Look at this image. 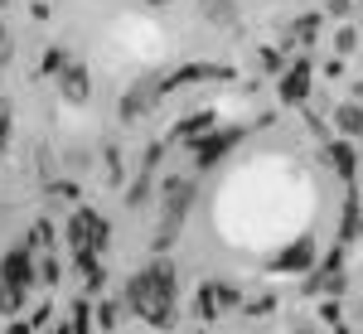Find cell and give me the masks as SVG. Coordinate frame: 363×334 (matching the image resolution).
I'll list each match as a JSON object with an SVG mask.
<instances>
[{
	"mask_svg": "<svg viewBox=\"0 0 363 334\" xmlns=\"http://www.w3.org/2000/svg\"><path fill=\"white\" fill-rule=\"evenodd\" d=\"M0 281H15V286H39V257L29 243H15V247L0 257Z\"/></svg>",
	"mask_w": 363,
	"mask_h": 334,
	"instance_id": "cell-11",
	"label": "cell"
},
{
	"mask_svg": "<svg viewBox=\"0 0 363 334\" xmlns=\"http://www.w3.org/2000/svg\"><path fill=\"white\" fill-rule=\"evenodd\" d=\"M344 257H349V247L344 243H335V247L325 252V262H315L306 272V291L310 301H339L344 291H349V277H344Z\"/></svg>",
	"mask_w": 363,
	"mask_h": 334,
	"instance_id": "cell-3",
	"label": "cell"
},
{
	"mask_svg": "<svg viewBox=\"0 0 363 334\" xmlns=\"http://www.w3.org/2000/svg\"><path fill=\"white\" fill-rule=\"evenodd\" d=\"M354 49H359V29H354V25H339V34H335V54H339V58H349Z\"/></svg>",
	"mask_w": 363,
	"mask_h": 334,
	"instance_id": "cell-26",
	"label": "cell"
},
{
	"mask_svg": "<svg viewBox=\"0 0 363 334\" xmlns=\"http://www.w3.org/2000/svg\"><path fill=\"white\" fill-rule=\"evenodd\" d=\"M315 262H320V243L306 233V238L286 243L281 252H272V257H267V272H272V277H306Z\"/></svg>",
	"mask_w": 363,
	"mask_h": 334,
	"instance_id": "cell-8",
	"label": "cell"
},
{
	"mask_svg": "<svg viewBox=\"0 0 363 334\" xmlns=\"http://www.w3.org/2000/svg\"><path fill=\"white\" fill-rule=\"evenodd\" d=\"M320 155H325V165L335 169V179L344 184V189H349V184H359V169H363V160H359V145H354V140L330 136Z\"/></svg>",
	"mask_w": 363,
	"mask_h": 334,
	"instance_id": "cell-10",
	"label": "cell"
},
{
	"mask_svg": "<svg viewBox=\"0 0 363 334\" xmlns=\"http://www.w3.org/2000/svg\"><path fill=\"white\" fill-rule=\"evenodd\" d=\"M218 126V111L213 107H199V111H189V116H179L174 121V131L165 136V145H194L199 136H208Z\"/></svg>",
	"mask_w": 363,
	"mask_h": 334,
	"instance_id": "cell-14",
	"label": "cell"
},
{
	"mask_svg": "<svg viewBox=\"0 0 363 334\" xmlns=\"http://www.w3.org/2000/svg\"><path fill=\"white\" fill-rule=\"evenodd\" d=\"M63 281V267H58V257H44L39 262V286H58Z\"/></svg>",
	"mask_w": 363,
	"mask_h": 334,
	"instance_id": "cell-28",
	"label": "cell"
},
{
	"mask_svg": "<svg viewBox=\"0 0 363 334\" xmlns=\"http://www.w3.org/2000/svg\"><path fill=\"white\" fill-rule=\"evenodd\" d=\"M194 199H199L194 174H169L165 184H160V228H155V238H150V257H169V247H174L179 233H184V218H189Z\"/></svg>",
	"mask_w": 363,
	"mask_h": 334,
	"instance_id": "cell-2",
	"label": "cell"
},
{
	"mask_svg": "<svg viewBox=\"0 0 363 334\" xmlns=\"http://www.w3.org/2000/svg\"><path fill=\"white\" fill-rule=\"evenodd\" d=\"M25 243H29L34 252H39V247H44V252H54V243H58V228H54L49 218H39L34 228H29V238H25Z\"/></svg>",
	"mask_w": 363,
	"mask_h": 334,
	"instance_id": "cell-22",
	"label": "cell"
},
{
	"mask_svg": "<svg viewBox=\"0 0 363 334\" xmlns=\"http://www.w3.org/2000/svg\"><path fill=\"white\" fill-rule=\"evenodd\" d=\"M194 310H199V320H203V325H213V320L223 315L218 296H213V281H203V286H199V301H194Z\"/></svg>",
	"mask_w": 363,
	"mask_h": 334,
	"instance_id": "cell-21",
	"label": "cell"
},
{
	"mask_svg": "<svg viewBox=\"0 0 363 334\" xmlns=\"http://www.w3.org/2000/svg\"><path fill=\"white\" fill-rule=\"evenodd\" d=\"M165 102V73H145V78H136V83L121 92V102H116V116L131 126V121H145L150 111Z\"/></svg>",
	"mask_w": 363,
	"mask_h": 334,
	"instance_id": "cell-5",
	"label": "cell"
},
{
	"mask_svg": "<svg viewBox=\"0 0 363 334\" xmlns=\"http://www.w3.org/2000/svg\"><path fill=\"white\" fill-rule=\"evenodd\" d=\"M233 78H238V68H228V63L189 58L179 68H165V92H179V87H189V83H233Z\"/></svg>",
	"mask_w": 363,
	"mask_h": 334,
	"instance_id": "cell-9",
	"label": "cell"
},
{
	"mask_svg": "<svg viewBox=\"0 0 363 334\" xmlns=\"http://www.w3.org/2000/svg\"><path fill=\"white\" fill-rule=\"evenodd\" d=\"M359 310H363V301H359Z\"/></svg>",
	"mask_w": 363,
	"mask_h": 334,
	"instance_id": "cell-39",
	"label": "cell"
},
{
	"mask_svg": "<svg viewBox=\"0 0 363 334\" xmlns=\"http://www.w3.org/2000/svg\"><path fill=\"white\" fill-rule=\"evenodd\" d=\"M54 83H58V97H63L68 107H87V102H92V73H87L83 58H73Z\"/></svg>",
	"mask_w": 363,
	"mask_h": 334,
	"instance_id": "cell-12",
	"label": "cell"
},
{
	"mask_svg": "<svg viewBox=\"0 0 363 334\" xmlns=\"http://www.w3.org/2000/svg\"><path fill=\"white\" fill-rule=\"evenodd\" d=\"M272 306H277L272 296H257V301H242V310H247V315H267Z\"/></svg>",
	"mask_w": 363,
	"mask_h": 334,
	"instance_id": "cell-32",
	"label": "cell"
},
{
	"mask_svg": "<svg viewBox=\"0 0 363 334\" xmlns=\"http://www.w3.org/2000/svg\"><path fill=\"white\" fill-rule=\"evenodd\" d=\"M150 189H155V169H150V165H136V179L126 184V208H145Z\"/></svg>",
	"mask_w": 363,
	"mask_h": 334,
	"instance_id": "cell-18",
	"label": "cell"
},
{
	"mask_svg": "<svg viewBox=\"0 0 363 334\" xmlns=\"http://www.w3.org/2000/svg\"><path fill=\"white\" fill-rule=\"evenodd\" d=\"M335 131L344 140H363V97H354V102H344V107H335Z\"/></svg>",
	"mask_w": 363,
	"mask_h": 334,
	"instance_id": "cell-16",
	"label": "cell"
},
{
	"mask_svg": "<svg viewBox=\"0 0 363 334\" xmlns=\"http://www.w3.org/2000/svg\"><path fill=\"white\" fill-rule=\"evenodd\" d=\"M68 63H73V49H63V44H49V49H44V58H39V73L58 78V73H63Z\"/></svg>",
	"mask_w": 363,
	"mask_h": 334,
	"instance_id": "cell-20",
	"label": "cell"
},
{
	"mask_svg": "<svg viewBox=\"0 0 363 334\" xmlns=\"http://www.w3.org/2000/svg\"><path fill=\"white\" fill-rule=\"evenodd\" d=\"M0 49H5V29H0Z\"/></svg>",
	"mask_w": 363,
	"mask_h": 334,
	"instance_id": "cell-36",
	"label": "cell"
},
{
	"mask_svg": "<svg viewBox=\"0 0 363 334\" xmlns=\"http://www.w3.org/2000/svg\"><path fill=\"white\" fill-rule=\"evenodd\" d=\"M257 63L267 68V73H286V49H277V44H267V49H257Z\"/></svg>",
	"mask_w": 363,
	"mask_h": 334,
	"instance_id": "cell-25",
	"label": "cell"
},
{
	"mask_svg": "<svg viewBox=\"0 0 363 334\" xmlns=\"http://www.w3.org/2000/svg\"><path fill=\"white\" fill-rule=\"evenodd\" d=\"M63 243L78 252V247H92V252H107V243H112V223L102 218L97 208H87V204H78L73 208V218H68V228H63Z\"/></svg>",
	"mask_w": 363,
	"mask_h": 334,
	"instance_id": "cell-6",
	"label": "cell"
},
{
	"mask_svg": "<svg viewBox=\"0 0 363 334\" xmlns=\"http://www.w3.org/2000/svg\"><path fill=\"white\" fill-rule=\"evenodd\" d=\"M49 194H58V199H78V189H73L68 179H54V184H49Z\"/></svg>",
	"mask_w": 363,
	"mask_h": 334,
	"instance_id": "cell-33",
	"label": "cell"
},
{
	"mask_svg": "<svg viewBox=\"0 0 363 334\" xmlns=\"http://www.w3.org/2000/svg\"><path fill=\"white\" fill-rule=\"evenodd\" d=\"M349 10H354V0H330L325 5V20H349Z\"/></svg>",
	"mask_w": 363,
	"mask_h": 334,
	"instance_id": "cell-31",
	"label": "cell"
},
{
	"mask_svg": "<svg viewBox=\"0 0 363 334\" xmlns=\"http://www.w3.org/2000/svg\"><path fill=\"white\" fill-rule=\"evenodd\" d=\"M320 29H325V10H306V15H296V20L281 25V44L286 49H310L320 39Z\"/></svg>",
	"mask_w": 363,
	"mask_h": 334,
	"instance_id": "cell-13",
	"label": "cell"
},
{
	"mask_svg": "<svg viewBox=\"0 0 363 334\" xmlns=\"http://www.w3.org/2000/svg\"><path fill=\"white\" fill-rule=\"evenodd\" d=\"M213 296H218V306H223V310H242V301H247L233 281H213Z\"/></svg>",
	"mask_w": 363,
	"mask_h": 334,
	"instance_id": "cell-24",
	"label": "cell"
},
{
	"mask_svg": "<svg viewBox=\"0 0 363 334\" xmlns=\"http://www.w3.org/2000/svg\"><path fill=\"white\" fill-rule=\"evenodd\" d=\"M174 301H179V272L169 257H150L145 267H136L126 277V291H121V306L136 320H145L150 330L174 325Z\"/></svg>",
	"mask_w": 363,
	"mask_h": 334,
	"instance_id": "cell-1",
	"label": "cell"
},
{
	"mask_svg": "<svg viewBox=\"0 0 363 334\" xmlns=\"http://www.w3.org/2000/svg\"><path fill=\"white\" fill-rule=\"evenodd\" d=\"M116 315H121L116 306H97V330H102V334H116Z\"/></svg>",
	"mask_w": 363,
	"mask_h": 334,
	"instance_id": "cell-30",
	"label": "cell"
},
{
	"mask_svg": "<svg viewBox=\"0 0 363 334\" xmlns=\"http://www.w3.org/2000/svg\"><path fill=\"white\" fill-rule=\"evenodd\" d=\"M10 145H15V116H10L5 102H0V155H5Z\"/></svg>",
	"mask_w": 363,
	"mask_h": 334,
	"instance_id": "cell-27",
	"label": "cell"
},
{
	"mask_svg": "<svg viewBox=\"0 0 363 334\" xmlns=\"http://www.w3.org/2000/svg\"><path fill=\"white\" fill-rule=\"evenodd\" d=\"M359 238H363V194H359V184H349V189H344V213H339V238L335 243L354 247Z\"/></svg>",
	"mask_w": 363,
	"mask_h": 334,
	"instance_id": "cell-15",
	"label": "cell"
},
{
	"mask_svg": "<svg viewBox=\"0 0 363 334\" xmlns=\"http://www.w3.org/2000/svg\"><path fill=\"white\" fill-rule=\"evenodd\" d=\"M145 5H150V10H165V5H169V0H145Z\"/></svg>",
	"mask_w": 363,
	"mask_h": 334,
	"instance_id": "cell-34",
	"label": "cell"
},
{
	"mask_svg": "<svg viewBox=\"0 0 363 334\" xmlns=\"http://www.w3.org/2000/svg\"><path fill=\"white\" fill-rule=\"evenodd\" d=\"M335 334H354V330H349V325H335Z\"/></svg>",
	"mask_w": 363,
	"mask_h": 334,
	"instance_id": "cell-35",
	"label": "cell"
},
{
	"mask_svg": "<svg viewBox=\"0 0 363 334\" xmlns=\"http://www.w3.org/2000/svg\"><path fill=\"white\" fill-rule=\"evenodd\" d=\"M29 291L25 286H15V281H0V320H15L20 310H25Z\"/></svg>",
	"mask_w": 363,
	"mask_h": 334,
	"instance_id": "cell-19",
	"label": "cell"
},
{
	"mask_svg": "<svg viewBox=\"0 0 363 334\" xmlns=\"http://www.w3.org/2000/svg\"><path fill=\"white\" fill-rule=\"evenodd\" d=\"M242 140H247V126H242V121H218L208 136H199L194 145H189V155H194V169H218L228 155L242 145Z\"/></svg>",
	"mask_w": 363,
	"mask_h": 334,
	"instance_id": "cell-4",
	"label": "cell"
},
{
	"mask_svg": "<svg viewBox=\"0 0 363 334\" xmlns=\"http://www.w3.org/2000/svg\"><path fill=\"white\" fill-rule=\"evenodd\" d=\"M68 325H73V334H92V330H97V325H92V306H87V296L73 301V320H68Z\"/></svg>",
	"mask_w": 363,
	"mask_h": 334,
	"instance_id": "cell-23",
	"label": "cell"
},
{
	"mask_svg": "<svg viewBox=\"0 0 363 334\" xmlns=\"http://www.w3.org/2000/svg\"><path fill=\"white\" fill-rule=\"evenodd\" d=\"M199 15L213 29H233L238 25V0H199Z\"/></svg>",
	"mask_w": 363,
	"mask_h": 334,
	"instance_id": "cell-17",
	"label": "cell"
},
{
	"mask_svg": "<svg viewBox=\"0 0 363 334\" xmlns=\"http://www.w3.org/2000/svg\"><path fill=\"white\" fill-rule=\"evenodd\" d=\"M310 87H315V58H310V54H296L291 63H286V73L277 78L281 107H306V102H310Z\"/></svg>",
	"mask_w": 363,
	"mask_h": 334,
	"instance_id": "cell-7",
	"label": "cell"
},
{
	"mask_svg": "<svg viewBox=\"0 0 363 334\" xmlns=\"http://www.w3.org/2000/svg\"><path fill=\"white\" fill-rule=\"evenodd\" d=\"M5 5H10V0H0V10H5Z\"/></svg>",
	"mask_w": 363,
	"mask_h": 334,
	"instance_id": "cell-37",
	"label": "cell"
},
{
	"mask_svg": "<svg viewBox=\"0 0 363 334\" xmlns=\"http://www.w3.org/2000/svg\"><path fill=\"white\" fill-rule=\"evenodd\" d=\"M102 165H107V184H121V155H116V145L102 150Z\"/></svg>",
	"mask_w": 363,
	"mask_h": 334,
	"instance_id": "cell-29",
	"label": "cell"
},
{
	"mask_svg": "<svg viewBox=\"0 0 363 334\" xmlns=\"http://www.w3.org/2000/svg\"><path fill=\"white\" fill-rule=\"evenodd\" d=\"M359 92H363V83H359Z\"/></svg>",
	"mask_w": 363,
	"mask_h": 334,
	"instance_id": "cell-38",
	"label": "cell"
}]
</instances>
